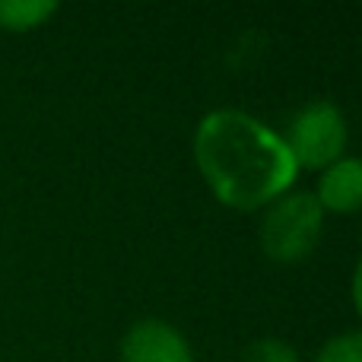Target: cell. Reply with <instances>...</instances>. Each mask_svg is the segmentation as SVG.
Instances as JSON below:
<instances>
[{
	"mask_svg": "<svg viewBox=\"0 0 362 362\" xmlns=\"http://www.w3.org/2000/svg\"><path fill=\"white\" fill-rule=\"evenodd\" d=\"M194 163L206 187L235 210H257L299 175L286 140L242 108H216L197 121Z\"/></svg>",
	"mask_w": 362,
	"mask_h": 362,
	"instance_id": "1",
	"label": "cell"
},
{
	"mask_svg": "<svg viewBox=\"0 0 362 362\" xmlns=\"http://www.w3.org/2000/svg\"><path fill=\"white\" fill-rule=\"evenodd\" d=\"M321 226H325V210L318 197L312 191H286L270 200L261 216V229H257L261 251L270 261L296 264L312 255L321 238Z\"/></svg>",
	"mask_w": 362,
	"mask_h": 362,
	"instance_id": "2",
	"label": "cell"
},
{
	"mask_svg": "<svg viewBox=\"0 0 362 362\" xmlns=\"http://www.w3.org/2000/svg\"><path fill=\"white\" fill-rule=\"evenodd\" d=\"M286 146L299 169H327L344 156L346 121L331 99H315L302 105L289 121Z\"/></svg>",
	"mask_w": 362,
	"mask_h": 362,
	"instance_id": "3",
	"label": "cell"
},
{
	"mask_svg": "<svg viewBox=\"0 0 362 362\" xmlns=\"http://www.w3.org/2000/svg\"><path fill=\"white\" fill-rule=\"evenodd\" d=\"M121 362H194L191 344L163 318H140L121 337Z\"/></svg>",
	"mask_w": 362,
	"mask_h": 362,
	"instance_id": "4",
	"label": "cell"
},
{
	"mask_svg": "<svg viewBox=\"0 0 362 362\" xmlns=\"http://www.w3.org/2000/svg\"><path fill=\"white\" fill-rule=\"evenodd\" d=\"M318 204L321 210L334 213H353L362 206V159L359 156H340L331 163L318 178Z\"/></svg>",
	"mask_w": 362,
	"mask_h": 362,
	"instance_id": "5",
	"label": "cell"
},
{
	"mask_svg": "<svg viewBox=\"0 0 362 362\" xmlns=\"http://www.w3.org/2000/svg\"><path fill=\"white\" fill-rule=\"evenodd\" d=\"M57 13V0H0V29L29 32Z\"/></svg>",
	"mask_w": 362,
	"mask_h": 362,
	"instance_id": "6",
	"label": "cell"
},
{
	"mask_svg": "<svg viewBox=\"0 0 362 362\" xmlns=\"http://www.w3.org/2000/svg\"><path fill=\"white\" fill-rule=\"evenodd\" d=\"M242 362H302L296 346H289L280 337H257L245 346Z\"/></svg>",
	"mask_w": 362,
	"mask_h": 362,
	"instance_id": "7",
	"label": "cell"
},
{
	"mask_svg": "<svg viewBox=\"0 0 362 362\" xmlns=\"http://www.w3.org/2000/svg\"><path fill=\"white\" fill-rule=\"evenodd\" d=\"M315 362H362V331H344L318 350Z\"/></svg>",
	"mask_w": 362,
	"mask_h": 362,
	"instance_id": "8",
	"label": "cell"
},
{
	"mask_svg": "<svg viewBox=\"0 0 362 362\" xmlns=\"http://www.w3.org/2000/svg\"><path fill=\"white\" fill-rule=\"evenodd\" d=\"M353 305H356V312L362 315V257H359L356 270H353Z\"/></svg>",
	"mask_w": 362,
	"mask_h": 362,
	"instance_id": "9",
	"label": "cell"
}]
</instances>
